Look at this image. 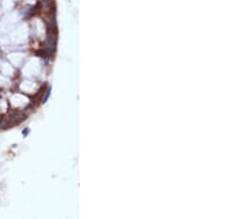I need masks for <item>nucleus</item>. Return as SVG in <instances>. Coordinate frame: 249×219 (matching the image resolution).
Returning a JSON list of instances; mask_svg holds the SVG:
<instances>
[{
    "label": "nucleus",
    "mask_w": 249,
    "mask_h": 219,
    "mask_svg": "<svg viewBox=\"0 0 249 219\" xmlns=\"http://www.w3.org/2000/svg\"><path fill=\"white\" fill-rule=\"evenodd\" d=\"M49 95H50V89H48V91H47V93H45V96H44L43 101H42L43 103H45V102H47V100H48Z\"/></svg>",
    "instance_id": "nucleus-1"
},
{
    "label": "nucleus",
    "mask_w": 249,
    "mask_h": 219,
    "mask_svg": "<svg viewBox=\"0 0 249 219\" xmlns=\"http://www.w3.org/2000/svg\"><path fill=\"white\" fill-rule=\"evenodd\" d=\"M0 97H1V95H0Z\"/></svg>",
    "instance_id": "nucleus-2"
}]
</instances>
